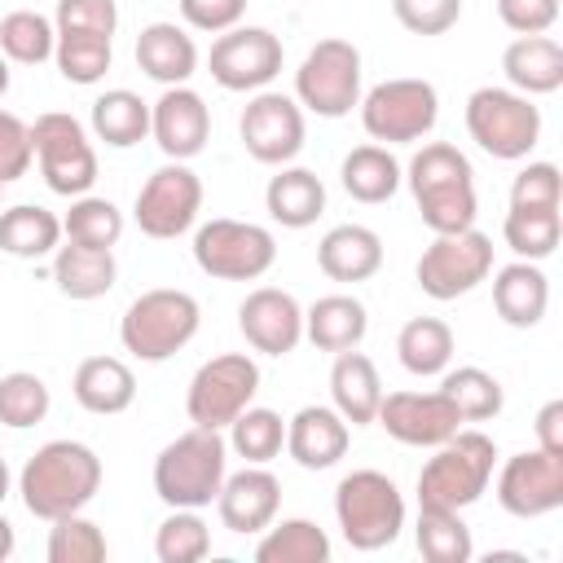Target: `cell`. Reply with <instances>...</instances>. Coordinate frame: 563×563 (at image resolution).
<instances>
[{
    "label": "cell",
    "instance_id": "cell-1",
    "mask_svg": "<svg viewBox=\"0 0 563 563\" xmlns=\"http://www.w3.org/2000/svg\"><path fill=\"white\" fill-rule=\"evenodd\" d=\"M97 488H101V457L84 440H48L18 471V497L44 523L84 510L97 497Z\"/></svg>",
    "mask_w": 563,
    "mask_h": 563
},
{
    "label": "cell",
    "instance_id": "cell-2",
    "mask_svg": "<svg viewBox=\"0 0 563 563\" xmlns=\"http://www.w3.org/2000/svg\"><path fill=\"white\" fill-rule=\"evenodd\" d=\"M409 194L418 202V216L431 233H457L471 229L479 216V198H475V167L471 158L449 145V141H427L409 167H405Z\"/></svg>",
    "mask_w": 563,
    "mask_h": 563
},
{
    "label": "cell",
    "instance_id": "cell-3",
    "mask_svg": "<svg viewBox=\"0 0 563 563\" xmlns=\"http://www.w3.org/2000/svg\"><path fill=\"white\" fill-rule=\"evenodd\" d=\"M229 475V440L211 427H189L154 457V493L167 510H202Z\"/></svg>",
    "mask_w": 563,
    "mask_h": 563
},
{
    "label": "cell",
    "instance_id": "cell-4",
    "mask_svg": "<svg viewBox=\"0 0 563 563\" xmlns=\"http://www.w3.org/2000/svg\"><path fill=\"white\" fill-rule=\"evenodd\" d=\"M497 466V444L484 431H453L418 471V510H466L475 506Z\"/></svg>",
    "mask_w": 563,
    "mask_h": 563
},
{
    "label": "cell",
    "instance_id": "cell-5",
    "mask_svg": "<svg viewBox=\"0 0 563 563\" xmlns=\"http://www.w3.org/2000/svg\"><path fill=\"white\" fill-rule=\"evenodd\" d=\"M202 325V308L189 290L176 286H154L145 295H136L123 317H119V343L123 352H132L136 361H167L176 356Z\"/></svg>",
    "mask_w": 563,
    "mask_h": 563
},
{
    "label": "cell",
    "instance_id": "cell-6",
    "mask_svg": "<svg viewBox=\"0 0 563 563\" xmlns=\"http://www.w3.org/2000/svg\"><path fill=\"white\" fill-rule=\"evenodd\" d=\"M334 519L352 550L374 554L387 550L405 528V497L391 475L383 471H352L334 488Z\"/></svg>",
    "mask_w": 563,
    "mask_h": 563
},
{
    "label": "cell",
    "instance_id": "cell-7",
    "mask_svg": "<svg viewBox=\"0 0 563 563\" xmlns=\"http://www.w3.org/2000/svg\"><path fill=\"white\" fill-rule=\"evenodd\" d=\"M466 132L488 158L519 163L541 141V110L532 106V97L515 88L484 84L466 97Z\"/></svg>",
    "mask_w": 563,
    "mask_h": 563
},
{
    "label": "cell",
    "instance_id": "cell-8",
    "mask_svg": "<svg viewBox=\"0 0 563 563\" xmlns=\"http://www.w3.org/2000/svg\"><path fill=\"white\" fill-rule=\"evenodd\" d=\"M435 119H440V92L431 79L396 75L361 92V128L378 145H413L431 136Z\"/></svg>",
    "mask_w": 563,
    "mask_h": 563
},
{
    "label": "cell",
    "instance_id": "cell-9",
    "mask_svg": "<svg viewBox=\"0 0 563 563\" xmlns=\"http://www.w3.org/2000/svg\"><path fill=\"white\" fill-rule=\"evenodd\" d=\"M295 101L317 119H343L361 106V48L352 40H317L295 70Z\"/></svg>",
    "mask_w": 563,
    "mask_h": 563
},
{
    "label": "cell",
    "instance_id": "cell-10",
    "mask_svg": "<svg viewBox=\"0 0 563 563\" xmlns=\"http://www.w3.org/2000/svg\"><path fill=\"white\" fill-rule=\"evenodd\" d=\"M277 238L264 224L216 216L194 233V264L216 282H255L273 268Z\"/></svg>",
    "mask_w": 563,
    "mask_h": 563
},
{
    "label": "cell",
    "instance_id": "cell-11",
    "mask_svg": "<svg viewBox=\"0 0 563 563\" xmlns=\"http://www.w3.org/2000/svg\"><path fill=\"white\" fill-rule=\"evenodd\" d=\"M31 150L40 163V176L53 194L62 198H79L97 185V150L88 141V128L66 114V110H48L31 123Z\"/></svg>",
    "mask_w": 563,
    "mask_h": 563
},
{
    "label": "cell",
    "instance_id": "cell-12",
    "mask_svg": "<svg viewBox=\"0 0 563 563\" xmlns=\"http://www.w3.org/2000/svg\"><path fill=\"white\" fill-rule=\"evenodd\" d=\"M260 391V365L246 352H220L202 361L185 391V413L194 427L224 431Z\"/></svg>",
    "mask_w": 563,
    "mask_h": 563
},
{
    "label": "cell",
    "instance_id": "cell-13",
    "mask_svg": "<svg viewBox=\"0 0 563 563\" xmlns=\"http://www.w3.org/2000/svg\"><path fill=\"white\" fill-rule=\"evenodd\" d=\"M488 273H493V238L479 233L475 224L457 233H435V242L422 246L418 268H413L422 295L440 303L471 295L479 282H488Z\"/></svg>",
    "mask_w": 563,
    "mask_h": 563
},
{
    "label": "cell",
    "instance_id": "cell-14",
    "mask_svg": "<svg viewBox=\"0 0 563 563\" xmlns=\"http://www.w3.org/2000/svg\"><path fill=\"white\" fill-rule=\"evenodd\" d=\"M198 211H202V180H198V172L189 163L167 158L141 185L136 207H132V220H136V229L145 238L172 242V238H180V233L194 229Z\"/></svg>",
    "mask_w": 563,
    "mask_h": 563
},
{
    "label": "cell",
    "instance_id": "cell-15",
    "mask_svg": "<svg viewBox=\"0 0 563 563\" xmlns=\"http://www.w3.org/2000/svg\"><path fill=\"white\" fill-rule=\"evenodd\" d=\"M282 40L268 26H229L207 53V70L224 92H260L282 75Z\"/></svg>",
    "mask_w": 563,
    "mask_h": 563
},
{
    "label": "cell",
    "instance_id": "cell-16",
    "mask_svg": "<svg viewBox=\"0 0 563 563\" xmlns=\"http://www.w3.org/2000/svg\"><path fill=\"white\" fill-rule=\"evenodd\" d=\"M238 136H242V150L255 163L286 167L303 150V106L295 97H286V92L260 88L246 101L242 119H238Z\"/></svg>",
    "mask_w": 563,
    "mask_h": 563
},
{
    "label": "cell",
    "instance_id": "cell-17",
    "mask_svg": "<svg viewBox=\"0 0 563 563\" xmlns=\"http://www.w3.org/2000/svg\"><path fill=\"white\" fill-rule=\"evenodd\" d=\"M497 501L515 519H541L563 506V453L523 449L497 471Z\"/></svg>",
    "mask_w": 563,
    "mask_h": 563
},
{
    "label": "cell",
    "instance_id": "cell-18",
    "mask_svg": "<svg viewBox=\"0 0 563 563\" xmlns=\"http://www.w3.org/2000/svg\"><path fill=\"white\" fill-rule=\"evenodd\" d=\"M374 422L396 444H409V449H435L453 431H462V418L440 387L435 391H383Z\"/></svg>",
    "mask_w": 563,
    "mask_h": 563
},
{
    "label": "cell",
    "instance_id": "cell-19",
    "mask_svg": "<svg viewBox=\"0 0 563 563\" xmlns=\"http://www.w3.org/2000/svg\"><path fill=\"white\" fill-rule=\"evenodd\" d=\"M238 330L242 339L264 356H286L303 339V308L282 286H255L238 303Z\"/></svg>",
    "mask_w": 563,
    "mask_h": 563
},
{
    "label": "cell",
    "instance_id": "cell-20",
    "mask_svg": "<svg viewBox=\"0 0 563 563\" xmlns=\"http://www.w3.org/2000/svg\"><path fill=\"white\" fill-rule=\"evenodd\" d=\"M150 136L176 163L198 158L207 150V136H211V110H207V101L189 84L163 88V97L150 106Z\"/></svg>",
    "mask_w": 563,
    "mask_h": 563
},
{
    "label": "cell",
    "instance_id": "cell-21",
    "mask_svg": "<svg viewBox=\"0 0 563 563\" xmlns=\"http://www.w3.org/2000/svg\"><path fill=\"white\" fill-rule=\"evenodd\" d=\"M277 506H282V479L268 466H251V462L224 475L216 493V515L238 537H260L277 519Z\"/></svg>",
    "mask_w": 563,
    "mask_h": 563
},
{
    "label": "cell",
    "instance_id": "cell-22",
    "mask_svg": "<svg viewBox=\"0 0 563 563\" xmlns=\"http://www.w3.org/2000/svg\"><path fill=\"white\" fill-rule=\"evenodd\" d=\"M352 427L334 405H303L295 418H286V453L303 471H330L347 453Z\"/></svg>",
    "mask_w": 563,
    "mask_h": 563
},
{
    "label": "cell",
    "instance_id": "cell-23",
    "mask_svg": "<svg viewBox=\"0 0 563 563\" xmlns=\"http://www.w3.org/2000/svg\"><path fill=\"white\" fill-rule=\"evenodd\" d=\"M493 308L510 330H532L541 325L550 308V277L541 273L537 260H515L493 273Z\"/></svg>",
    "mask_w": 563,
    "mask_h": 563
},
{
    "label": "cell",
    "instance_id": "cell-24",
    "mask_svg": "<svg viewBox=\"0 0 563 563\" xmlns=\"http://www.w3.org/2000/svg\"><path fill=\"white\" fill-rule=\"evenodd\" d=\"M501 75L523 97H550L563 88V44L550 35H515L501 53Z\"/></svg>",
    "mask_w": 563,
    "mask_h": 563
},
{
    "label": "cell",
    "instance_id": "cell-25",
    "mask_svg": "<svg viewBox=\"0 0 563 563\" xmlns=\"http://www.w3.org/2000/svg\"><path fill=\"white\" fill-rule=\"evenodd\" d=\"M136 66L163 84V88H176V84H189L194 70H198V44L185 26L176 22H150L141 26L136 35Z\"/></svg>",
    "mask_w": 563,
    "mask_h": 563
},
{
    "label": "cell",
    "instance_id": "cell-26",
    "mask_svg": "<svg viewBox=\"0 0 563 563\" xmlns=\"http://www.w3.org/2000/svg\"><path fill=\"white\" fill-rule=\"evenodd\" d=\"M317 268L330 282H369L383 268V238L369 224H334L317 242Z\"/></svg>",
    "mask_w": 563,
    "mask_h": 563
},
{
    "label": "cell",
    "instance_id": "cell-27",
    "mask_svg": "<svg viewBox=\"0 0 563 563\" xmlns=\"http://www.w3.org/2000/svg\"><path fill=\"white\" fill-rule=\"evenodd\" d=\"M330 400L334 409L343 413L347 427H369L374 413H378V400H383V378H378V365L347 347V352H334V365H330Z\"/></svg>",
    "mask_w": 563,
    "mask_h": 563
},
{
    "label": "cell",
    "instance_id": "cell-28",
    "mask_svg": "<svg viewBox=\"0 0 563 563\" xmlns=\"http://www.w3.org/2000/svg\"><path fill=\"white\" fill-rule=\"evenodd\" d=\"M70 391H75L79 409L110 418V413L132 409V400H136V374H132V365L119 361V356H84V361L75 365Z\"/></svg>",
    "mask_w": 563,
    "mask_h": 563
},
{
    "label": "cell",
    "instance_id": "cell-29",
    "mask_svg": "<svg viewBox=\"0 0 563 563\" xmlns=\"http://www.w3.org/2000/svg\"><path fill=\"white\" fill-rule=\"evenodd\" d=\"M114 277H119V264H114V251L110 246H79V242H62L53 251V282L66 299H101L114 290Z\"/></svg>",
    "mask_w": 563,
    "mask_h": 563
},
{
    "label": "cell",
    "instance_id": "cell-30",
    "mask_svg": "<svg viewBox=\"0 0 563 563\" xmlns=\"http://www.w3.org/2000/svg\"><path fill=\"white\" fill-rule=\"evenodd\" d=\"M365 330H369V312L356 295H321L312 308H303V339L317 352L361 347Z\"/></svg>",
    "mask_w": 563,
    "mask_h": 563
},
{
    "label": "cell",
    "instance_id": "cell-31",
    "mask_svg": "<svg viewBox=\"0 0 563 563\" xmlns=\"http://www.w3.org/2000/svg\"><path fill=\"white\" fill-rule=\"evenodd\" d=\"M339 180H343L347 198H356V202H365V207H378V202H387V198L400 189L405 167L396 163V154H391L387 145L369 141V145H356V150L343 154Z\"/></svg>",
    "mask_w": 563,
    "mask_h": 563
},
{
    "label": "cell",
    "instance_id": "cell-32",
    "mask_svg": "<svg viewBox=\"0 0 563 563\" xmlns=\"http://www.w3.org/2000/svg\"><path fill=\"white\" fill-rule=\"evenodd\" d=\"M264 207L282 229H308L325 211V185L308 167H282L264 185Z\"/></svg>",
    "mask_w": 563,
    "mask_h": 563
},
{
    "label": "cell",
    "instance_id": "cell-33",
    "mask_svg": "<svg viewBox=\"0 0 563 563\" xmlns=\"http://www.w3.org/2000/svg\"><path fill=\"white\" fill-rule=\"evenodd\" d=\"M62 246V220L48 207L13 202L0 207V251L13 260H44Z\"/></svg>",
    "mask_w": 563,
    "mask_h": 563
},
{
    "label": "cell",
    "instance_id": "cell-34",
    "mask_svg": "<svg viewBox=\"0 0 563 563\" xmlns=\"http://www.w3.org/2000/svg\"><path fill=\"white\" fill-rule=\"evenodd\" d=\"M92 136L106 141L110 150H132L136 141L150 136V101H141L132 88H110L92 101Z\"/></svg>",
    "mask_w": 563,
    "mask_h": 563
},
{
    "label": "cell",
    "instance_id": "cell-35",
    "mask_svg": "<svg viewBox=\"0 0 563 563\" xmlns=\"http://www.w3.org/2000/svg\"><path fill=\"white\" fill-rule=\"evenodd\" d=\"M396 356L413 378H435L453 361V330L440 317H409L396 334Z\"/></svg>",
    "mask_w": 563,
    "mask_h": 563
},
{
    "label": "cell",
    "instance_id": "cell-36",
    "mask_svg": "<svg viewBox=\"0 0 563 563\" xmlns=\"http://www.w3.org/2000/svg\"><path fill=\"white\" fill-rule=\"evenodd\" d=\"M255 563H330V537L312 519H273L255 541Z\"/></svg>",
    "mask_w": 563,
    "mask_h": 563
},
{
    "label": "cell",
    "instance_id": "cell-37",
    "mask_svg": "<svg viewBox=\"0 0 563 563\" xmlns=\"http://www.w3.org/2000/svg\"><path fill=\"white\" fill-rule=\"evenodd\" d=\"M440 391L449 396V405L457 409L462 422H488V418H497L501 405H506L501 383H497L488 369H479V365L444 369V374H440Z\"/></svg>",
    "mask_w": 563,
    "mask_h": 563
},
{
    "label": "cell",
    "instance_id": "cell-38",
    "mask_svg": "<svg viewBox=\"0 0 563 563\" xmlns=\"http://www.w3.org/2000/svg\"><path fill=\"white\" fill-rule=\"evenodd\" d=\"M229 449L238 457H246L251 466H268L282 449H286V418L277 409L264 405H246L233 422H229Z\"/></svg>",
    "mask_w": 563,
    "mask_h": 563
},
{
    "label": "cell",
    "instance_id": "cell-39",
    "mask_svg": "<svg viewBox=\"0 0 563 563\" xmlns=\"http://www.w3.org/2000/svg\"><path fill=\"white\" fill-rule=\"evenodd\" d=\"M57 48V26L53 18L35 13V9H13L0 18V57L18 62V66H40L48 62Z\"/></svg>",
    "mask_w": 563,
    "mask_h": 563
},
{
    "label": "cell",
    "instance_id": "cell-40",
    "mask_svg": "<svg viewBox=\"0 0 563 563\" xmlns=\"http://www.w3.org/2000/svg\"><path fill=\"white\" fill-rule=\"evenodd\" d=\"M418 550L427 563H471L475 541L471 528L462 523V510H418Z\"/></svg>",
    "mask_w": 563,
    "mask_h": 563
},
{
    "label": "cell",
    "instance_id": "cell-41",
    "mask_svg": "<svg viewBox=\"0 0 563 563\" xmlns=\"http://www.w3.org/2000/svg\"><path fill=\"white\" fill-rule=\"evenodd\" d=\"M62 238L79 242V246H110L123 238V211L110 198L97 194H79L70 198V211L62 216Z\"/></svg>",
    "mask_w": 563,
    "mask_h": 563
},
{
    "label": "cell",
    "instance_id": "cell-42",
    "mask_svg": "<svg viewBox=\"0 0 563 563\" xmlns=\"http://www.w3.org/2000/svg\"><path fill=\"white\" fill-rule=\"evenodd\" d=\"M501 238L519 260H545L559 251L563 238V216L559 211H537V207H510L501 220Z\"/></svg>",
    "mask_w": 563,
    "mask_h": 563
},
{
    "label": "cell",
    "instance_id": "cell-43",
    "mask_svg": "<svg viewBox=\"0 0 563 563\" xmlns=\"http://www.w3.org/2000/svg\"><path fill=\"white\" fill-rule=\"evenodd\" d=\"M53 62H57L66 84L92 88V84L106 79L110 62H114V40H106V35H57Z\"/></svg>",
    "mask_w": 563,
    "mask_h": 563
},
{
    "label": "cell",
    "instance_id": "cell-44",
    "mask_svg": "<svg viewBox=\"0 0 563 563\" xmlns=\"http://www.w3.org/2000/svg\"><path fill=\"white\" fill-rule=\"evenodd\" d=\"M44 554H48V563H101L110 554V545H106V532L84 510H75V515L53 519Z\"/></svg>",
    "mask_w": 563,
    "mask_h": 563
},
{
    "label": "cell",
    "instance_id": "cell-45",
    "mask_svg": "<svg viewBox=\"0 0 563 563\" xmlns=\"http://www.w3.org/2000/svg\"><path fill=\"white\" fill-rule=\"evenodd\" d=\"M211 554V528L198 510H172L154 532V559L158 563H198Z\"/></svg>",
    "mask_w": 563,
    "mask_h": 563
},
{
    "label": "cell",
    "instance_id": "cell-46",
    "mask_svg": "<svg viewBox=\"0 0 563 563\" xmlns=\"http://www.w3.org/2000/svg\"><path fill=\"white\" fill-rule=\"evenodd\" d=\"M48 405H53V396H48V383L40 374L13 369V374L0 378V422L4 427L26 431V427L48 418Z\"/></svg>",
    "mask_w": 563,
    "mask_h": 563
},
{
    "label": "cell",
    "instance_id": "cell-47",
    "mask_svg": "<svg viewBox=\"0 0 563 563\" xmlns=\"http://www.w3.org/2000/svg\"><path fill=\"white\" fill-rule=\"evenodd\" d=\"M53 26H57V35H106V40H114L119 4L114 0H57Z\"/></svg>",
    "mask_w": 563,
    "mask_h": 563
},
{
    "label": "cell",
    "instance_id": "cell-48",
    "mask_svg": "<svg viewBox=\"0 0 563 563\" xmlns=\"http://www.w3.org/2000/svg\"><path fill=\"white\" fill-rule=\"evenodd\" d=\"M563 202V180L554 163H528L510 180V207H537V211H559Z\"/></svg>",
    "mask_w": 563,
    "mask_h": 563
},
{
    "label": "cell",
    "instance_id": "cell-49",
    "mask_svg": "<svg viewBox=\"0 0 563 563\" xmlns=\"http://www.w3.org/2000/svg\"><path fill=\"white\" fill-rule=\"evenodd\" d=\"M396 22L409 35H444L462 18V0H391Z\"/></svg>",
    "mask_w": 563,
    "mask_h": 563
},
{
    "label": "cell",
    "instance_id": "cell-50",
    "mask_svg": "<svg viewBox=\"0 0 563 563\" xmlns=\"http://www.w3.org/2000/svg\"><path fill=\"white\" fill-rule=\"evenodd\" d=\"M35 150H31V123H22L13 110L0 106V185H13L26 176Z\"/></svg>",
    "mask_w": 563,
    "mask_h": 563
},
{
    "label": "cell",
    "instance_id": "cell-51",
    "mask_svg": "<svg viewBox=\"0 0 563 563\" xmlns=\"http://www.w3.org/2000/svg\"><path fill=\"white\" fill-rule=\"evenodd\" d=\"M497 18L515 35H545L559 22V0H497Z\"/></svg>",
    "mask_w": 563,
    "mask_h": 563
},
{
    "label": "cell",
    "instance_id": "cell-52",
    "mask_svg": "<svg viewBox=\"0 0 563 563\" xmlns=\"http://www.w3.org/2000/svg\"><path fill=\"white\" fill-rule=\"evenodd\" d=\"M176 4H180L185 26H194V31H211V35L238 26L242 13H246V0H176Z\"/></svg>",
    "mask_w": 563,
    "mask_h": 563
},
{
    "label": "cell",
    "instance_id": "cell-53",
    "mask_svg": "<svg viewBox=\"0 0 563 563\" xmlns=\"http://www.w3.org/2000/svg\"><path fill=\"white\" fill-rule=\"evenodd\" d=\"M532 431H537V449L563 453V400H545V405L537 409Z\"/></svg>",
    "mask_w": 563,
    "mask_h": 563
},
{
    "label": "cell",
    "instance_id": "cell-54",
    "mask_svg": "<svg viewBox=\"0 0 563 563\" xmlns=\"http://www.w3.org/2000/svg\"><path fill=\"white\" fill-rule=\"evenodd\" d=\"M13 545H18V537H13V523H9L4 515H0V563H4L9 554H13Z\"/></svg>",
    "mask_w": 563,
    "mask_h": 563
},
{
    "label": "cell",
    "instance_id": "cell-55",
    "mask_svg": "<svg viewBox=\"0 0 563 563\" xmlns=\"http://www.w3.org/2000/svg\"><path fill=\"white\" fill-rule=\"evenodd\" d=\"M9 484H13V475H9V462L0 457V501L9 497Z\"/></svg>",
    "mask_w": 563,
    "mask_h": 563
},
{
    "label": "cell",
    "instance_id": "cell-56",
    "mask_svg": "<svg viewBox=\"0 0 563 563\" xmlns=\"http://www.w3.org/2000/svg\"><path fill=\"white\" fill-rule=\"evenodd\" d=\"M4 92H9V62L0 57V97H4Z\"/></svg>",
    "mask_w": 563,
    "mask_h": 563
},
{
    "label": "cell",
    "instance_id": "cell-57",
    "mask_svg": "<svg viewBox=\"0 0 563 563\" xmlns=\"http://www.w3.org/2000/svg\"><path fill=\"white\" fill-rule=\"evenodd\" d=\"M0 207H4V185H0Z\"/></svg>",
    "mask_w": 563,
    "mask_h": 563
}]
</instances>
